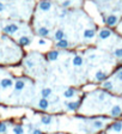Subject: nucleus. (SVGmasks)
I'll use <instances>...</instances> for the list:
<instances>
[{
  "mask_svg": "<svg viewBox=\"0 0 122 134\" xmlns=\"http://www.w3.org/2000/svg\"><path fill=\"white\" fill-rule=\"evenodd\" d=\"M65 107L68 111H77L79 108H80V104H81V101H71V102H65Z\"/></svg>",
  "mask_w": 122,
  "mask_h": 134,
  "instance_id": "obj_1",
  "label": "nucleus"
},
{
  "mask_svg": "<svg viewBox=\"0 0 122 134\" xmlns=\"http://www.w3.org/2000/svg\"><path fill=\"white\" fill-rule=\"evenodd\" d=\"M122 114V108L120 107V105H114V107L111 108V110H110V115H111L112 117H117L120 116Z\"/></svg>",
  "mask_w": 122,
  "mask_h": 134,
  "instance_id": "obj_6",
  "label": "nucleus"
},
{
  "mask_svg": "<svg viewBox=\"0 0 122 134\" xmlns=\"http://www.w3.org/2000/svg\"><path fill=\"white\" fill-rule=\"evenodd\" d=\"M68 46H70V43H68V41H67V40H60V41L56 42V47H58V48L66 49Z\"/></svg>",
  "mask_w": 122,
  "mask_h": 134,
  "instance_id": "obj_16",
  "label": "nucleus"
},
{
  "mask_svg": "<svg viewBox=\"0 0 122 134\" xmlns=\"http://www.w3.org/2000/svg\"><path fill=\"white\" fill-rule=\"evenodd\" d=\"M92 127H93V129H102V128L104 127V123L101 120H95L92 122Z\"/></svg>",
  "mask_w": 122,
  "mask_h": 134,
  "instance_id": "obj_18",
  "label": "nucleus"
},
{
  "mask_svg": "<svg viewBox=\"0 0 122 134\" xmlns=\"http://www.w3.org/2000/svg\"><path fill=\"white\" fill-rule=\"evenodd\" d=\"M4 31H5L6 34H14L16 31H18V25H16V24L7 25V26L4 28Z\"/></svg>",
  "mask_w": 122,
  "mask_h": 134,
  "instance_id": "obj_8",
  "label": "nucleus"
},
{
  "mask_svg": "<svg viewBox=\"0 0 122 134\" xmlns=\"http://www.w3.org/2000/svg\"><path fill=\"white\" fill-rule=\"evenodd\" d=\"M4 10V5H3V4H1V3H0V12H1V11H3Z\"/></svg>",
  "mask_w": 122,
  "mask_h": 134,
  "instance_id": "obj_33",
  "label": "nucleus"
},
{
  "mask_svg": "<svg viewBox=\"0 0 122 134\" xmlns=\"http://www.w3.org/2000/svg\"><path fill=\"white\" fill-rule=\"evenodd\" d=\"M12 133L13 134H24L25 131H24V127L22 124H14L12 127Z\"/></svg>",
  "mask_w": 122,
  "mask_h": 134,
  "instance_id": "obj_9",
  "label": "nucleus"
},
{
  "mask_svg": "<svg viewBox=\"0 0 122 134\" xmlns=\"http://www.w3.org/2000/svg\"><path fill=\"white\" fill-rule=\"evenodd\" d=\"M103 89L112 90V83L111 82H104V83H103Z\"/></svg>",
  "mask_w": 122,
  "mask_h": 134,
  "instance_id": "obj_25",
  "label": "nucleus"
},
{
  "mask_svg": "<svg viewBox=\"0 0 122 134\" xmlns=\"http://www.w3.org/2000/svg\"><path fill=\"white\" fill-rule=\"evenodd\" d=\"M30 134H44L43 133V132L41 131V129H40V128H37V127H35L34 128V129H32V132Z\"/></svg>",
  "mask_w": 122,
  "mask_h": 134,
  "instance_id": "obj_27",
  "label": "nucleus"
},
{
  "mask_svg": "<svg viewBox=\"0 0 122 134\" xmlns=\"http://www.w3.org/2000/svg\"><path fill=\"white\" fill-rule=\"evenodd\" d=\"M116 78L119 80H122V69H120L119 72H117V74H116Z\"/></svg>",
  "mask_w": 122,
  "mask_h": 134,
  "instance_id": "obj_29",
  "label": "nucleus"
},
{
  "mask_svg": "<svg viewBox=\"0 0 122 134\" xmlns=\"http://www.w3.org/2000/svg\"><path fill=\"white\" fill-rule=\"evenodd\" d=\"M25 87V82L22 79H17L14 83V91L16 92H21L22 90Z\"/></svg>",
  "mask_w": 122,
  "mask_h": 134,
  "instance_id": "obj_4",
  "label": "nucleus"
},
{
  "mask_svg": "<svg viewBox=\"0 0 122 134\" xmlns=\"http://www.w3.org/2000/svg\"><path fill=\"white\" fill-rule=\"evenodd\" d=\"M95 36V31L92 29H86L84 31V37L85 38H92Z\"/></svg>",
  "mask_w": 122,
  "mask_h": 134,
  "instance_id": "obj_22",
  "label": "nucleus"
},
{
  "mask_svg": "<svg viewBox=\"0 0 122 134\" xmlns=\"http://www.w3.org/2000/svg\"><path fill=\"white\" fill-rule=\"evenodd\" d=\"M116 23H117V16H115V14H111V16H109L107 18V24L110 25V26L115 25Z\"/></svg>",
  "mask_w": 122,
  "mask_h": 134,
  "instance_id": "obj_15",
  "label": "nucleus"
},
{
  "mask_svg": "<svg viewBox=\"0 0 122 134\" xmlns=\"http://www.w3.org/2000/svg\"><path fill=\"white\" fill-rule=\"evenodd\" d=\"M40 119H41V123L44 124V126H49V124H52V122H53L52 115H42Z\"/></svg>",
  "mask_w": 122,
  "mask_h": 134,
  "instance_id": "obj_5",
  "label": "nucleus"
},
{
  "mask_svg": "<svg viewBox=\"0 0 122 134\" xmlns=\"http://www.w3.org/2000/svg\"><path fill=\"white\" fill-rule=\"evenodd\" d=\"M34 128H35V127H34V124H32V123H28V131H29V133H31Z\"/></svg>",
  "mask_w": 122,
  "mask_h": 134,
  "instance_id": "obj_30",
  "label": "nucleus"
},
{
  "mask_svg": "<svg viewBox=\"0 0 122 134\" xmlns=\"http://www.w3.org/2000/svg\"><path fill=\"white\" fill-rule=\"evenodd\" d=\"M39 35H41V36H48L49 35V30L47 29V28L42 26L39 29Z\"/></svg>",
  "mask_w": 122,
  "mask_h": 134,
  "instance_id": "obj_24",
  "label": "nucleus"
},
{
  "mask_svg": "<svg viewBox=\"0 0 122 134\" xmlns=\"http://www.w3.org/2000/svg\"><path fill=\"white\" fill-rule=\"evenodd\" d=\"M108 129H112L114 132H121L122 131V122L121 121H116L112 124H110Z\"/></svg>",
  "mask_w": 122,
  "mask_h": 134,
  "instance_id": "obj_7",
  "label": "nucleus"
},
{
  "mask_svg": "<svg viewBox=\"0 0 122 134\" xmlns=\"http://www.w3.org/2000/svg\"><path fill=\"white\" fill-rule=\"evenodd\" d=\"M114 55H115L116 58H119V59H122V48H117L114 52Z\"/></svg>",
  "mask_w": 122,
  "mask_h": 134,
  "instance_id": "obj_26",
  "label": "nucleus"
},
{
  "mask_svg": "<svg viewBox=\"0 0 122 134\" xmlns=\"http://www.w3.org/2000/svg\"><path fill=\"white\" fill-rule=\"evenodd\" d=\"M76 96V90L73 87H70V89H67L65 92H63V97L65 98H73Z\"/></svg>",
  "mask_w": 122,
  "mask_h": 134,
  "instance_id": "obj_10",
  "label": "nucleus"
},
{
  "mask_svg": "<svg viewBox=\"0 0 122 134\" xmlns=\"http://www.w3.org/2000/svg\"><path fill=\"white\" fill-rule=\"evenodd\" d=\"M95 78H96L97 82H104V80L107 79V73L103 72V71H98V72L96 73Z\"/></svg>",
  "mask_w": 122,
  "mask_h": 134,
  "instance_id": "obj_12",
  "label": "nucleus"
},
{
  "mask_svg": "<svg viewBox=\"0 0 122 134\" xmlns=\"http://www.w3.org/2000/svg\"><path fill=\"white\" fill-rule=\"evenodd\" d=\"M25 65L28 66L29 68H32V67H34V62H32L31 60H26V61H25Z\"/></svg>",
  "mask_w": 122,
  "mask_h": 134,
  "instance_id": "obj_28",
  "label": "nucleus"
},
{
  "mask_svg": "<svg viewBox=\"0 0 122 134\" xmlns=\"http://www.w3.org/2000/svg\"><path fill=\"white\" fill-rule=\"evenodd\" d=\"M7 131H8V124H7V122L0 121V134H6Z\"/></svg>",
  "mask_w": 122,
  "mask_h": 134,
  "instance_id": "obj_17",
  "label": "nucleus"
},
{
  "mask_svg": "<svg viewBox=\"0 0 122 134\" xmlns=\"http://www.w3.org/2000/svg\"><path fill=\"white\" fill-rule=\"evenodd\" d=\"M18 43H19L21 46H29V44H30V38L26 37V36H23V37L19 38Z\"/></svg>",
  "mask_w": 122,
  "mask_h": 134,
  "instance_id": "obj_21",
  "label": "nucleus"
},
{
  "mask_svg": "<svg viewBox=\"0 0 122 134\" xmlns=\"http://www.w3.org/2000/svg\"><path fill=\"white\" fill-rule=\"evenodd\" d=\"M48 60H50V61H56L58 60V58H59V52L58 50H52V52L48 53Z\"/></svg>",
  "mask_w": 122,
  "mask_h": 134,
  "instance_id": "obj_14",
  "label": "nucleus"
},
{
  "mask_svg": "<svg viewBox=\"0 0 122 134\" xmlns=\"http://www.w3.org/2000/svg\"><path fill=\"white\" fill-rule=\"evenodd\" d=\"M37 108H39L40 110H43V111L48 110L49 109V101H48V98H40L39 102H37Z\"/></svg>",
  "mask_w": 122,
  "mask_h": 134,
  "instance_id": "obj_2",
  "label": "nucleus"
},
{
  "mask_svg": "<svg viewBox=\"0 0 122 134\" xmlns=\"http://www.w3.org/2000/svg\"><path fill=\"white\" fill-rule=\"evenodd\" d=\"M40 8H41L42 11H48L49 8H50V3L47 1V0L41 1V3H40Z\"/></svg>",
  "mask_w": 122,
  "mask_h": 134,
  "instance_id": "obj_20",
  "label": "nucleus"
},
{
  "mask_svg": "<svg viewBox=\"0 0 122 134\" xmlns=\"http://www.w3.org/2000/svg\"><path fill=\"white\" fill-rule=\"evenodd\" d=\"M110 35H111V31L108 30V29H103V30L99 31V38L101 40H105V38L110 37Z\"/></svg>",
  "mask_w": 122,
  "mask_h": 134,
  "instance_id": "obj_13",
  "label": "nucleus"
},
{
  "mask_svg": "<svg viewBox=\"0 0 122 134\" xmlns=\"http://www.w3.org/2000/svg\"><path fill=\"white\" fill-rule=\"evenodd\" d=\"M70 4H71V0H66V1H63V4H62V5H63V6H65V7H66V6H68Z\"/></svg>",
  "mask_w": 122,
  "mask_h": 134,
  "instance_id": "obj_31",
  "label": "nucleus"
},
{
  "mask_svg": "<svg viewBox=\"0 0 122 134\" xmlns=\"http://www.w3.org/2000/svg\"><path fill=\"white\" fill-rule=\"evenodd\" d=\"M54 37H55L56 41H60V40H63V37H65V32H63L62 30H58L55 32V35H54Z\"/></svg>",
  "mask_w": 122,
  "mask_h": 134,
  "instance_id": "obj_23",
  "label": "nucleus"
},
{
  "mask_svg": "<svg viewBox=\"0 0 122 134\" xmlns=\"http://www.w3.org/2000/svg\"><path fill=\"white\" fill-rule=\"evenodd\" d=\"M73 65L74 66H77V67H79V66L83 65V58H81L80 55H76L73 58Z\"/></svg>",
  "mask_w": 122,
  "mask_h": 134,
  "instance_id": "obj_19",
  "label": "nucleus"
},
{
  "mask_svg": "<svg viewBox=\"0 0 122 134\" xmlns=\"http://www.w3.org/2000/svg\"><path fill=\"white\" fill-rule=\"evenodd\" d=\"M12 84H13V82H12V79H10V78H4V79L0 80V87L4 90L11 87Z\"/></svg>",
  "mask_w": 122,
  "mask_h": 134,
  "instance_id": "obj_3",
  "label": "nucleus"
},
{
  "mask_svg": "<svg viewBox=\"0 0 122 134\" xmlns=\"http://www.w3.org/2000/svg\"><path fill=\"white\" fill-rule=\"evenodd\" d=\"M52 89L50 87H44V89L41 90V96L42 98H49V97L52 96Z\"/></svg>",
  "mask_w": 122,
  "mask_h": 134,
  "instance_id": "obj_11",
  "label": "nucleus"
},
{
  "mask_svg": "<svg viewBox=\"0 0 122 134\" xmlns=\"http://www.w3.org/2000/svg\"><path fill=\"white\" fill-rule=\"evenodd\" d=\"M39 43H40V44H42V46H43V44H45V41H44V40H40V41H39Z\"/></svg>",
  "mask_w": 122,
  "mask_h": 134,
  "instance_id": "obj_32",
  "label": "nucleus"
},
{
  "mask_svg": "<svg viewBox=\"0 0 122 134\" xmlns=\"http://www.w3.org/2000/svg\"><path fill=\"white\" fill-rule=\"evenodd\" d=\"M65 134H71V133H65Z\"/></svg>",
  "mask_w": 122,
  "mask_h": 134,
  "instance_id": "obj_34",
  "label": "nucleus"
}]
</instances>
